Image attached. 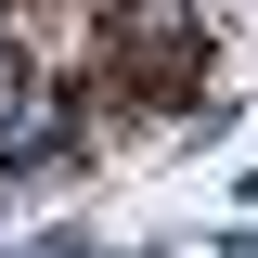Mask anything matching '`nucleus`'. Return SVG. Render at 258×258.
<instances>
[{
	"label": "nucleus",
	"instance_id": "1",
	"mask_svg": "<svg viewBox=\"0 0 258 258\" xmlns=\"http://www.w3.org/2000/svg\"><path fill=\"white\" fill-rule=\"evenodd\" d=\"M26 129H39V116H26V64L0 52V142H26Z\"/></svg>",
	"mask_w": 258,
	"mask_h": 258
}]
</instances>
